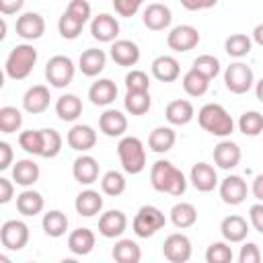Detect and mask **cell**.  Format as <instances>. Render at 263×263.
Listing matches in <instances>:
<instances>
[{
    "label": "cell",
    "mask_w": 263,
    "mask_h": 263,
    "mask_svg": "<svg viewBox=\"0 0 263 263\" xmlns=\"http://www.w3.org/2000/svg\"><path fill=\"white\" fill-rule=\"evenodd\" d=\"M74 208H76V212L80 216L92 218V216L101 214V210H103V195L99 191H95V189H84V191H80L76 195Z\"/></svg>",
    "instance_id": "4316f807"
},
{
    "label": "cell",
    "mask_w": 263,
    "mask_h": 263,
    "mask_svg": "<svg viewBox=\"0 0 263 263\" xmlns=\"http://www.w3.org/2000/svg\"><path fill=\"white\" fill-rule=\"evenodd\" d=\"M152 76L160 82H175L181 76V66L173 55H158L152 62Z\"/></svg>",
    "instance_id": "f546056e"
},
{
    "label": "cell",
    "mask_w": 263,
    "mask_h": 263,
    "mask_svg": "<svg viewBox=\"0 0 263 263\" xmlns=\"http://www.w3.org/2000/svg\"><path fill=\"white\" fill-rule=\"evenodd\" d=\"M76 74V66L68 55H53L45 64V78L53 88H66Z\"/></svg>",
    "instance_id": "8992f818"
},
{
    "label": "cell",
    "mask_w": 263,
    "mask_h": 263,
    "mask_svg": "<svg viewBox=\"0 0 263 263\" xmlns=\"http://www.w3.org/2000/svg\"><path fill=\"white\" fill-rule=\"evenodd\" d=\"M150 183L156 191L168 193V195H183L187 189V179L185 175L168 160H156L150 166Z\"/></svg>",
    "instance_id": "6da1fadb"
},
{
    "label": "cell",
    "mask_w": 263,
    "mask_h": 263,
    "mask_svg": "<svg viewBox=\"0 0 263 263\" xmlns=\"http://www.w3.org/2000/svg\"><path fill=\"white\" fill-rule=\"evenodd\" d=\"M232 249L228 245V240H218L212 242L205 251V261L208 263H230L232 261Z\"/></svg>",
    "instance_id": "bcb514c9"
},
{
    "label": "cell",
    "mask_w": 263,
    "mask_h": 263,
    "mask_svg": "<svg viewBox=\"0 0 263 263\" xmlns=\"http://www.w3.org/2000/svg\"><path fill=\"white\" fill-rule=\"evenodd\" d=\"M197 43H199V31L193 25H177L166 35V45L177 53H185L197 47Z\"/></svg>",
    "instance_id": "30bf717a"
},
{
    "label": "cell",
    "mask_w": 263,
    "mask_h": 263,
    "mask_svg": "<svg viewBox=\"0 0 263 263\" xmlns=\"http://www.w3.org/2000/svg\"><path fill=\"white\" fill-rule=\"evenodd\" d=\"M105 64H107V55H105V51L99 49V47H88V49H84V51L80 53V58H78V68H80V72H82L84 76H88V78L99 76V74L105 70Z\"/></svg>",
    "instance_id": "7402d4cb"
},
{
    "label": "cell",
    "mask_w": 263,
    "mask_h": 263,
    "mask_svg": "<svg viewBox=\"0 0 263 263\" xmlns=\"http://www.w3.org/2000/svg\"><path fill=\"white\" fill-rule=\"evenodd\" d=\"M125 177L119 173V171H107L103 177H101V189L105 195H111V197H117L125 191Z\"/></svg>",
    "instance_id": "7bdbcfd3"
},
{
    "label": "cell",
    "mask_w": 263,
    "mask_h": 263,
    "mask_svg": "<svg viewBox=\"0 0 263 263\" xmlns=\"http://www.w3.org/2000/svg\"><path fill=\"white\" fill-rule=\"evenodd\" d=\"M201 2H203V8H212L218 4V0H201Z\"/></svg>",
    "instance_id": "6125c7cd"
},
{
    "label": "cell",
    "mask_w": 263,
    "mask_h": 263,
    "mask_svg": "<svg viewBox=\"0 0 263 263\" xmlns=\"http://www.w3.org/2000/svg\"><path fill=\"white\" fill-rule=\"evenodd\" d=\"M62 136L58 129H51V127H45L43 129V154L41 158H55L60 152H62Z\"/></svg>",
    "instance_id": "f6af8a7d"
},
{
    "label": "cell",
    "mask_w": 263,
    "mask_h": 263,
    "mask_svg": "<svg viewBox=\"0 0 263 263\" xmlns=\"http://www.w3.org/2000/svg\"><path fill=\"white\" fill-rule=\"evenodd\" d=\"M41 226H43V232L51 238H60L66 234L68 230V216L60 210H49L43 214V220H41Z\"/></svg>",
    "instance_id": "e575fe53"
},
{
    "label": "cell",
    "mask_w": 263,
    "mask_h": 263,
    "mask_svg": "<svg viewBox=\"0 0 263 263\" xmlns=\"http://www.w3.org/2000/svg\"><path fill=\"white\" fill-rule=\"evenodd\" d=\"M18 146L33 156L43 154V129H25L18 134Z\"/></svg>",
    "instance_id": "ab89813d"
},
{
    "label": "cell",
    "mask_w": 263,
    "mask_h": 263,
    "mask_svg": "<svg viewBox=\"0 0 263 263\" xmlns=\"http://www.w3.org/2000/svg\"><path fill=\"white\" fill-rule=\"evenodd\" d=\"M16 35L25 41H35L45 33V18L39 12H23L16 18Z\"/></svg>",
    "instance_id": "7c38bea8"
},
{
    "label": "cell",
    "mask_w": 263,
    "mask_h": 263,
    "mask_svg": "<svg viewBox=\"0 0 263 263\" xmlns=\"http://www.w3.org/2000/svg\"><path fill=\"white\" fill-rule=\"evenodd\" d=\"M191 253H193L191 240L183 232H173L162 242V255L171 263H185V261L191 259Z\"/></svg>",
    "instance_id": "9c48e42d"
},
{
    "label": "cell",
    "mask_w": 263,
    "mask_h": 263,
    "mask_svg": "<svg viewBox=\"0 0 263 263\" xmlns=\"http://www.w3.org/2000/svg\"><path fill=\"white\" fill-rule=\"evenodd\" d=\"M240 156H242L240 146L232 140H222L214 146V162L224 171L234 168L240 162Z\"/></svg>",
    "instance_id": "44dd1931"
},
{
    "label": "cell",
    "mask_w": 263,
    "mask_h": 263,
    "mask_svg": "<svg viewBox=\"0 0 263 263\" xmlns=\"http://www.w3.org/2000/svg\"><path fill=\"white\" fill-rule=\"evenodd\" d=\"M111 60L117 66L132 68L140 60V47L129 39H115L111 43Z\"/></svg>",
    "instance_id": "d6986e66"
},
{
    "label": "cell",
    "mask_w": 263,
    "mask_h": 263,
    "mask_svg": "<svg viewBox=\"0 0 263 263\" xmlns=\"http://www.w3.org/2000/svg\"><path fill=\"white\" fill-rule=\"evenodd\" d=\"M142 4H144V0H113L115 12H117L119 16H125V18L134 16V14L140 10Z\"/></svg>",
    "instance_id": "681fc988"
},
{
    "label": "cell",
    "mask_w": 263,
    "mask_h": 263,
    "mask_svg": "<svg viewBox=\"0 0 263 263\" xmlns=\"http://www.w3.org/2000/svg\"><path fill=\"white\" fill-rule=\"evenodd\" d=\"M14 197V183L6 177H0V203H8Z\"/></svg>",
    "instance_id": "db71d44e"
},
{
    "label": "cell",
    "mask_w": 263,
    "mask_h": 263,
    "mask_svg": "<svg viewBox=\"0 0 263 263\" xmlns=\"http://www.w3.org/2000/svg\"><path fill=\"white\" fill-rule=\"evenodd\" d=\"M115 97H117V84H115L113 80H109V78H99V80L92 82L90 88H88V99H90V103L97 105V107H107V105H111V103L115 101Z\"/></svg>",
    "instance_id": "cb8c5ba5"
},
{
    "label": "cell",
    "mask_w": 263,
    "mask_h": 263,
    "mask_svg": "<svg viewBox=\"0 0 263 263\" xmlns=\"http://www.w3.org/2000/svg\"><path fill=\"white\" fill-rule=\"evenodd\" d=\"M181 82H183V90L189 97H203L208 92V88H210V78L203 76L201 72H197L195 68L187 70L183 74V80Z\"/></svg>",
    "instance_id": "74e56055"
},
{
    "label": "cell",
    "mask_w": 263,
    "mask_h": 263,
    "mask_svg": "<svg viewBox=\"0 0 263 263\" xmlns=\"http://www.w3.org/2000/svg\"><path fill=\"white\" fill-rule=\"evenodd\" d=\"M123 107L129 115H144L152 107L150 90H127L123 99Z\"/></svg>",
    "instance_id": "8d00e7d4"
},
{
    "label": "cell",
    "mask_w": 263,
    "mask_h": 263,
    "mask_svg": "<svg viewBox=\"0 0 263 263\" xmlns=\"http://www.w3.org/2000/svg\"><path fill=\"white\" fill-rule=\"evenodd\" d=\"M238 129H240V134H245L249 138L261 136L263 134V115L259 111H245L238 119Z\"/></svg>",
    "instance_id": "b9f144b4"
},
{
    "label": "cell",
    "mask_w": 263,
    "mask_h": 263,
    "mask_svg": "<svg viewBox=\"0 0 263 263\" xmlns=\"http://www.w3.org/2000/svg\"><path fill=\"white\" fill-rule=\"evenodd\" d=\"M117 156L121 162V168L127 175H140L146 168V148L140 138L136 136H123L117 144Z\"/></svg>",
    "instance_id": "277c9868"
},
{
    "label": "cell",
    "mask_w": 263,
    "mask_h": 263,
    "mask_svg": "<svg viewBox=\"0 0 263 263\" xmlns=\"http://www.w3.org/2000/svg\"><path fill=\"white\" fill-rule=\"evenodd\" d=\"M25 0H0V12L2 14H16L23 8Z\"/></svg>",
    "instance_id": "9f6ffc18"
},
{
    "label": "cell",
    "mask_w": 263,
    "mask_h": 263,
    "mask_svg": "<svg viewBox=\"0 0 263 263\" xmlns=\"http://www.w3.org/2000/svg\"><path fill=\"white\" fill-rule=\"evenodd\" d=\"M0 242L8 251H21L29 242V226L23 220H6L0 226Z\"/></svg>",
    "instance_id": "ba28073f"
},
{
    "label": "cell",
    "mask_w": 263,
    "mask_h": 263,
    "mask_svg": "<svg viewBox=\"0 0 263 263\" xmlns=\"http://www.w3.org/2000/svg\"><path fill=\"white\" fill-rule=\"evenodd\" d=\"M90 35L101 43H113L119 35V23L115 16L101 12L90 21Z\"/></svg>",
    "instance_id": "4fadbf2b"
},
{
    "label": "cell",
    "mask_w": 263,
    "mask_h": 263,
    "mask_svg": "<svg viewBox=\"0 0 263 263\" xmlns=\"http://www.w3.org/2000/svg\"><path fill=\"white\" fill-rule=\"evenodd\" d=\"M197 121L199 127L216 138H226L234 132V119L230 117V113L218 105V103H208L197 111Z\"/></svg>",
    "instance_id": "7a4b0ae2"
},
{
    "label": "cell",
    "mask_w": 263,
    "mask_h": 263,
    "mask_svg": "<svg viewBox=\"0 0 263 263\" xmlns=\"http://www.w3.org/2000/svg\"><path fill=\"white\" fill-rule=\"evenodd\" d=\"M49 101H51V95H49V88L45 84H33L23 95V107L31 115H39V113L47 111Z\"/></svg>",
    "instance_id": "ac0fdd59"
},
{
    "label": "cell",
    "mask_w": 263,
    "mask_h": 263,
    "mask_svg": "<svg viewBox=\"0 0 263 263\" xmlns=\"http://www.w3.org/2000/svg\"><path fill=\"white\" fill-rule=\"evenodd\" d=\"M261 261V251L255 242H245L238 253V263H259Z\"/></svg>",
    "instance_id": "816d5d0a"
},
{
    "label": "cell",
    "mask_w": 263,
    "mask_h": 263,
    "mask_svg": "<svg viewBox=\"0 0 263 263\" xmlns=\"http://www.w3.org/2000/svg\"><path fill=\"white\" fill-rule=\"evenodd\" d=\"M99 129L107 138H123L127 132V117L117 109H107L99 117Z\"/></svg>",
    "instance_id": "ffe728a7"
},
{
    "label": "cell",
    "mask_w": 263,
    "mask_h": 263,
    "mask_svg": "<svg viewBox=\"0 0 263 263\" xmlns=\"http://www.w3.org/2000/svg\"><path fill=\"white\" fill-rule=\"evenodd\" d=\"M191 68H195L197 72H201L203 76H208L212 80V78H216L220 74V60L216 55H212V53H201V55H197L193 60Z\"/></svg>",
    "instance_id": "7dc6e473"
},
{
    "label": "cell",
    "mask_w": 263,
    "mask_h": 263,
    "mask_svg": "<svg viewBox=\"0 0 263 263\" xmlns=\"http://www.w3.org/2000/svg\"><path fill=\"white\" fill-rule=\"evenodd\" d=\"M80 113H82V101L76 95L66 92L55 101V115L62 121H76Z\"/></svg>",
    "instance_id": "836d02e7"
},
{
    "label": "cell",
    "mask_w": 263,
    "mask_h": 263,
    "mask_svg": "<svg viewBox=\"0 0 263 263\" xmlns=\"http://www.w3.org/2000/svg\"><path fill=\"white\" fill-rule=\"evenodd\" d=\"M113 259L117 263H140L142 259V249L138 247L136 240L132 238H119L111 251Z\"/></svg>",
    "instance_id": "d590c367"
},
{
    "label": "cell",
    "mask_w": 263,
    "mask_h": 263,
    "mask_svg": "<svg viewBox=\"0 0 263 263\" xmlns=\"http://www.w3.org/2000/svg\"><path fill=\"white\" fill-rule=\"evenodd\" d=\"M39 164L31 158H23V160H16V164L12 166V181L21 187H31L39 181Z\"/></svg>",
    "instance_id": "f1b7e54d"
},
{
    "label": "cell",
    "mask_w": 263,
    "mask_h": 263,
    "mask_svg": "<svg viewBox=\"0 0 263 263\" xmlns=\"http://www.w3.org/2000/svg\"><path fill=\"white\" fill-rule=\"evenodd\" d=\"M12 146L8 142H0V171H6L10 168L12 164Z\"/></svg>",
    "instance_id": "11a10c76"
},
{
    "label": "cell",
    "mask_w": 263,
    "mask_h": 263,
    "mask_svg": "<svg viewBox=\"0 0 263 263\" xmlns=\"http://www.w3.org/2000/svg\"><path fill=\"white\" fill-rule=\"evenodd\" d=\"M251 47H253V37H249V35H245V33H232V35H228L226 41H224L226 53H228L230 58H236V60L249 55V53H251Z\"/></svg>",
    "instance_id": "f35d334b"
},
{
    "label": "cell",
    "mask_w": 263,
    "mask_h": 263,
    "mask_svg": "<svg viewBox=\"0 0 263 263\" xmlns=\"http://www.w3.org/2000/svg\"><path fill=\"white\" fill-rule=\"evenodd\" d=\"M72 175L80 185H92L99 179V160L90 154H82L72 164Z\"/></svg>",
    "instance_id": "603a6c76"
},
{
    "label": "cell",
    "mask_w": 263,
    "mask_h": 263,
    "mask_svg": "<svg viewBox=\"0 0 263 263\" xmlns=\"http://www.w3.org/2000/svg\"><path fill=\"white\" fill-rule=\"evenodd\" d=\"M127 228V216L121 210H107L99 216V234L105 238H119Z\"/></svg>",
    "instance_id": "5bb4252c"
},
{
    "label": "cell",
    "mask_w": 263,
    "mask_h": 263,
    "mask_svg": "<svg viewBox=\"0 0 263 263\" xmlns=\"http://www.w3.org/2000/svg\"><path fill=\"white\" fill-rule=\"evenodd\" d=\"M43 208H45V201H43V195L39 191L25 189L23 193L16 195V210H18V214H23L27 218L41 214Z\"/></svg>",
    "instance_id": "1f68e13d"
},
{
    "label": "cell",
    "mask_w": 263,
    "mask_h": 263,
    "mask_svg": "<svg viewBox=\"0 0 263 263\" xmlns=\"http://www.w3.org/2000/svg\"><path fill=\"white\" fill-rule=\"evenodd\" d=\"M189 181H191V185H193L197 191L210 193V191H214L216 185H218V173H216V168H214L212 164H208V162H195V164L191 166Z\"/></svg>",
    "instance_id": "e0dca14e"
},
{
    "label": "cell",
    "mask_w": 263,
    "mask_h": 263,
    "mask_svg": "<svg viewBox=\"0 0 263 263\" xmlns=\"http://www.w3.org/2000/svg\"><path fill=\"white\" fill-rule=\"evenodd\" d=\"M66 142L76 152H88L97 144V132L86 123H76V125L70 127L68 136H66Z\"/></svg>",
    "instance_id": "2e32d148"
},
{
    "label": "cell",
    "mask_w": 263,
    "mask_h": 263,
    "mask_svg": "<svg viewBox=\"0 0 263 263\" xmlns=\"http://www.w3.org/2000/svg\"><path fill=\"white\" fill-rule=\"evenodd\" d=\"M179 2H181V6L187 8V10H201V8H203V2H201V0H179Z\"/></svg>",
    "instance_id": "680465c9"
},
{
    "label": "cell",
    "mask_w": 263,
    "mask_h": 263,
    "mask_svg": "<svg viewBox=\"0 0 263 263\" xmlns=\"http://www.w3.org/2000/svg\"><path fill=\"white\" fill-rule=\"evenodd\" d=\"M37 64V49L29 43H18L10 49L6 62H4V72L12 80H25Z\"/></svg>",
    "instance_id": "3957f363"
},
{
    "label": "cell",
    "mask_w": 263,
    "mask_h": 263,
    "mask_svg": "<svg viewBox=\"0 0 263 263\" xmlns=\"http://www.w3.org/2000/svg\"><path fill=\"white\" fill-rule=\"evenodd\" d=\"M255 95H257V99L263 103V78L255 82Z\"/></svg>",
    "instance_id": "94428289"
},
{
    "label": "cell",
    "mask_w": 263,
    "mask_h": 263,
    "mask_svg": "<svg viewBox=\"0 0 263 263\" xmlns=\"http://www.w3.org/2000/svg\"><path fill=\"white\" fill-rule=\"evenodd\" d=\"M168 216H171L173 226L179 228V230L191 228V226L197 222V210H195V205L189 203V201H179V203H175V205L171 208Z\"/></svg>",
    "instance_id": "d6a6232c"
},
{
    "label": "cell",
    "mask_w": 263,
    "mask_h": 263,
    "mask_svg": "<svg viewBox=\"0 0 263 263\" xmlns=\"http://www.w3.org/2000/svg\"><path fill=\"white\" fill-rule=\"evenodd\" d=\"M23 125V113L12 107V105H4L0 107V132L2 134H14L18 132Z\"/></svg>",
    "instance_id": "60d3db41"
},
{
    "label": "cell",
    "mask_w": 263,
    "mask_h": 263,
    "mask_svg": "<svg viewBox=\"0 0 263 263\" xmlns=\"http://www.w3.org/2000/svg\"><path fill=\"white\" fill-rule=\"evenodd\" d=\"M220 232H222L224 240H228V242H242L249 234V222L238 214L226 216L220 222Z\"/></svg>",
    "instance_id": "d4e9b609"
},
{
    "label": "cell",
    "mask_w": 263,
    "mask_h": 263,
    "mask_svg": "<svg viewBox=\"0 0 263 263\" xmlns=\"http://www.w3.org/2000/svg\"><path fill=\"white\" fill-rule=\"evenodd\" d=\"M177 142V134L171 125H158L150 132L148 136V148L156 154H164L168 152Z\"/></svg>",
    "instance_id": "83f0119b"
},
{
    "label": "cell",
    "mask_w": 263,
    "mask_h": 263,
    "mask_svg": "<svg viewBox=\"0 0 263 263\" xmlns=\"http://www.w3.org/2000/svg\"><path fill=\"white\" fill-rule=\"evenodd\" d=\"M95 242H97V236L90 228H76L68 234V249L80 257L88 255L95 249Z\"/></svg>",
    "instance_id": "4dcf8cb0"
},
{
    "label": "cell",
    "mask_w": 263,
    "mask_h": 263,
    "mask_svg": "<svg viewBox=\"0 0 263 263\" xmlns=\"http://www.w3.org/2000/svg\"><path fill=\"white\" fill-rule=\"evenodd\" d=\"M224 84L234 95H245L255 84V74L245 62H234L224 70Z\"/></svg>",
    "instance_id": "52a82bcc"
},
{
    "label": "cell",
    "mask_w": 263,
    "mask_h": 263,
    "mask_svg": "<svg viewBox=\"0 0 263 263\" xmlns=\"http://www.w3.org/2000/svg\"><path fill=\"white\" fill-rule=\"evenodd\" d=\"M249 195V185L240 175H228L220 181V197L226 205H240Z\"/></svg>",
    "instance_id": "8fae6325"
},
{
    "label": "cell",
    "mask_w": 263,
    "mask_h": 263,
    "mask_svg": "<svg viewBox=\"0 0 263 263\" xmlns=\"http://www.w3.org/2000/svg\"><path fill=\"white\" fill-rule=\"evenodd\" d=\"M82 27H84V23L82 21H78L74 14H70L68 10H64V14L60 16V21H58V31H60V35L64 37V39H76L80 33H82Z\"/></svg>",
    "instance_id": "ee69618b"
},
{
    "label": "cell",
    "mask_w": 263,
    "mask_h": 263,
    "mask_svg": "<svg viewBox=\"0 0 263 263\" xmlns=\"http://www.w3.org/2000/svg\"><path fill=\"white\" fill-rule=\"evenodd\" d=\"M251 191H253V195H255L259 201H263V173H261V175H257V177L253 179Z\"/></svg>",
    "instance_id": "6f0895ef"
},
{
    "label": "cell",
    "mask_w": 263,
    "mask_h": 263,
    "mask_svg": "<svg viewBox=\"0 0 263 263\" xmlns=\"http://www.w3.org/2000/svg\"><path fill=\"white\" fill-rule=\"evenodd\" d=\"M142 21H144V27L150 29V31H164L171 27V21H173V12L166 4H160V2H152L144 8V14H142Z\"/></svg>",
    "instance_id": "9a60e30c"
},
{
    "label": "cell",
    "mask_w": 263,
    "mask_h": 263,
    "mask_svg": "<svg viewBox=\"0 0 263 263\" xmlns=\"http://www.w3.org/2000/svg\"><path fill=\"white\" fill-rule=\"evenodd\" d=\"M164 224H166V218L156 205H142L132 220V228L140 238L154 236L160 228H164Z\"/></svg>",
    "instance_id": "5b68a950"
},
{
    "label": "cell",
    "mask_w": 263,
    "mask_h": 263,
    "mask_svg": "<svg viewBox=\"0 0 263 263\" xmlns=\"http://www.w3.org/2000/svg\"><path fill=\"white\" fill-rule=\"evenodd\" d=\"M249 222L259 234H263V201L253 203L249 208Z\"/></svg>",
    "instance_id": "f5cc1de1"
},
{
    "label": "cell",
    "mask_w": 263,
    "mask_h": 263,
    "mask_svg": "<svg viewBox=\"0 0 263 263\" xmlns=\"http://www.w3.org/2000/svg\"><path fill=\"white\" fill-rule=\"evenodd\" d=\"M125 88L127 90H150V78L144 70H132L125 74Z\"/></svg>",
    "instance_id": "c3c4849f"
},
{
    "label": "cell",
    "mask_w": 263,
    "mask_h": 263,
    "mask_svg": "<svg viewBox=\"0 0 263 263\" xmlns=\"http://www.w3.org/2000/svg\"><path fill=\"white\" fill-rule=\"evenodd\" d=\"M253 41L263 47V23H259V25L253 29Z\"/></svg>",
    "instance_id": "91938a15"
},
{
    "label": "cell",
    "mask_w": 263,
    "mask_h": 263,
    "mask_svg": "<svg viewBox=\"0 0 263 263\" xmlns=\"http://www.w3.org/2000/svg\"><path fill=\"white\" fill-rule=\"evenodd\" d=\"M66 10L70 14H74L78 21H82V23H86L90 18V4L86 0H70V4L66 6Z\"/></svg>",
    "instance_id": "f907efd6"
},
{
    "label": "cell",
    "mask_w": 263,
    "mask_h": 263,
    "mask_svg": "<svg viewBox=\"0 0 263 263\" xmlns=\"http://www.w3.org/2000/svg\"><path fill=\"white\" fill-rule=\"evenodd\" d=\"M193 115H195V109L187 99H175L164 109V117L171 125H187L193 119Z\"/></svg>",
    "instance_id": "484cf974"
}]
</instances>
